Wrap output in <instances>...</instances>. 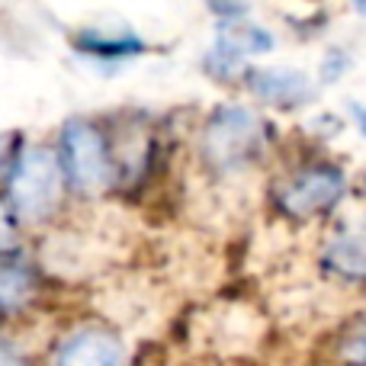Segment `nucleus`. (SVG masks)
<instances>
[{
  "label": "nucleus",
  "instance_id": "obj_1",
  "mask_svg": "<svg viewBox=\"0 0 366 366\" xmlns=\"http://www.w3.org/2000/svg\"><path fill=\"white\" fill-rule=\"evenodd\" d=\"M6 193H10L13 215L29 225H39L49 215H55L64 193V171L58 152L45 145L23 148V154L16 158L10 177H6Z\"/></svg>",
  "mask_w": 366,
  "mask_h": 366
},
{
  "label": "nucleus",
  "instance_id": "obj_2",
  "mask_svg": "<svg viewBox=\"0 0 366 366\" xmlns=\"http://www.w3.org/2000/svg\"><path fill=\"white\" fill-rule=\"evenodd\" d=\"M58 161H61L64 180L77 193H103L116 180V154L107 135L90 119L64 122L58 139Z\"/></svg>",
  "mask_w": 366,
  "mask_h": 366
},
{
  "label": "nucleus",
  "instance_id": "obj_3",
  "mask_svg": "<svg viewBox=\"0 0 366 366\" xmlns=\"http://www.w3.org/2000/svg\"><path fill=\"white\" fill-rule=\"evenodd\" d=\"M264 142V122L241 103H222L202 129V154L215 171H238L257 154Z\"/></svg>",
  "mask_w": 366,
  "mask_h": 366
},
{
  "label": "nucleus",
  "instance_id": "obj_4",
  "mask_svg": "<svg viewBox=\"0 0 366 366\" xmlns=\"http://www.w3.org/2000/svg\"><path fill=\"white\" fill-rule=\"evenodd\" d=\"M344 189H347V174L337 164H309L280 183L277 202L292 219H312L335 209Z\"/></svg>",
  "mask_w": 366,
  "mask_h": 366
},
{
  "label": "nucleus",
  "instance_id": "obj_5",
  "mask_svg": "<svg viewBox=\"0 0 366 366\" xmlns=\"http://www.w3.org/2000/svg\"><path fill=\"white\" fill-rule=\"evenodd\" d=\"M55 366H126V347L113 331L81 328L55 350Z\"/></svg>",
  "mask_w": 366,
  "mask_h": 366
},
{
  "label": "nucleus",
  "instance_id": "obj_6",
  "mask_svg": "<svg viewBox=\"0 0 366 366\" xmlns=\"http://www.w3.org/2000/svg\"><path fill=\"white\" fill-rule=\"evenodd\" d=\"M247 87L254 97L280 109L302 107L312 100V81L296 68H257L247 74Z\"/></svg>",
  "mask_w": 366,
  "mask_h": 366
},
{
  "label": "nucleus",
  "instance_id": "obj_7",
  "mask_svg": "<svg viewBox=\"0 0 366 366\" xmlns=\"http://www.w3.org/2000/svg\"><path fill=\"white\" fill-rule=\"evenodd\" d=\"M71 45L81 55L100 58V61H119V58H135L145 51V42L135 32L107 29V26H84V29H77L71 36Z\"/></svg>",
  "mask_w": 366,
  "mask_h": 366
},
{
  "label": "nucleus",
  "instance_id": "obj_8",
  "mask_svg": "<svg viewBox=\"0 0 366 366\" xmlns=\"http://www.w3.org/2000/svg\"><path fill=\"white\" fill-rule=\"evenodd\" d=\"M325 264L341 277H366V222H354L331 238V244L325 247Z\"/></svg>",
  "mask_w": 366,
  "mask_h": 366
},
{
  "label": "nucleus",
  "instance_id": "obj_9",
  "mask_svg": "<svg viewBox=\"0 0 366 366\" xmlns=\"http://www.w3.org/2000/svg\"><path fill=\"white\" fill-rule=\"evenodd\" d=\"M36 296V273L23 260L0 257V315L23 312Z\"/></svg>",
  "mask_w": 366,
  "mask_h": 366
},
{
  "label": "nucleus",
  "instance_id": "obj_10",
  "mask_svg": "<svg viewBox=\"0 0 366 366\" xmlns=\"http://www.w3.org/2000/svg\"><path fill=\"white\" fill-rule=\"evenodd\" d=\"M219 42L232 49L238 58L244 55H264L273 49V36L254 23H219Z\"/></svg>",
  "mask_w": 366,
  "mask_h": 366
},
{
  "label": "nucleus",
  "instance_id": "obj_11",
  "mask_svg": "<svg viewBox=\"0 0 366 366\" xmlns=\"http://www.w3.org/2000/svg\"><path fill=\"white\" fill-rule=\"evenodd\" d=\"M19 244V228H16V215H13V209L6 206L4 199H0V257H4L6 251H13V247Z\"/></svg>",
  "mask_w": 366,
  "mask_h": 366
},
{
  "label": "nucleus",
  "instance_id": "obj_12",
  "mask_svg": "<svg viewBox=\"0 0 366 366\" xmlns=\"http://www.w3.org/2000/svg\"><path fill=\"white\" fill-rule=\"evenodd\" d=\"M341 357H344V363H350V366H366V325L347 335V341H344V347H341Z\"/></svg>",
  "mask_w": 366,
  "mask_h": 366
},
{
  "label": "nucleus",
  "instance_id": "obj_13",
  "mask_svg": "<svg viewBox=\"0 0 366 366\" xmlns=\"http://www.w3.org/2000/svg\"><path fill=\"white\" fill-rule=\"evenodd\" d=\"M344 68H347V55H344V51H337V49H331L328 55H325V68H322L325 81H335V77H341Z\"/></svg>",
  "mask_w": 366,
  "mask_h": 366
},
{
  "label": "nucleus",
  "instance_id": "obj_14",
  "mask_svg": "<svg viewBox=\"0 0 366 366\" xmlns=\"http://www.w3.org/2000/svg\"><path fill=\"white\" fill-rule=\"evenodd\" d=\"M0 366H26V363H23V357H19V354H13L10 347H4V344H0Z\"/></svg>",
  "mask_w": 366,
  "mask_h": 366
},
{
  "label": "nucleus",
  "instance_id": "obj_15",
  "mask_svg": "<svg viewBox=\"0 0 366 366\" xmlns=\"http://www.w3.org/2000/svg\"><path fill=\"white\" fill-rule=\"evenodd\" d=\"M350 116H354L357 129H360L363 139H366V107H360V103H354V107H350Z\"/></svg>",
  "mask_w": 366,
  "mask_h": 366
}]
</instances>
